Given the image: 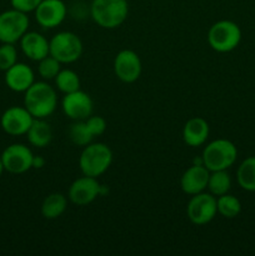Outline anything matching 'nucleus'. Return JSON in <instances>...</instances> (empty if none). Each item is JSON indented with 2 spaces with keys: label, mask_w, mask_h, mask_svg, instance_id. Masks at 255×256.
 <instances>
[{
  "label": "nucleus",
  "mask_w": 255,
  "mask_h": 256,
  "mask_svg": "<svg viewBox=\"0 0 255 256\" xmlns=\"http://www.w3.org/2000/svg\"><path fill=\"white\" fill-rule=\"evenodd\" d=\"M142 72V64L139 55L130 49H124L114 59V72L118 79L126 84L135 82Z\"/></svg>",
  "instance_id": "9b49d317"
},
{
  "label": "nucleus",
  "mask_w": 255,
  "mask_h": 256,
  "mask_svg": "<svg viewBox=\"0 0 255 256\" xmlns=\"http://www.w3.org/2000/svg\"><path fill=\"white\" fill-rule=\"evenodd\" d=\"M230 188H232V178L226 170L210 172L209 182H208V189L210 194L214 196H222L229 192Z\"/></svg>",
  "instance_id": "4be33fe9"
},
{
  "label": "nucleus",
  "mask_w": 255,
  "mask_h": 256,
  "mask_svg": "<svg viewBox=\"0 0 255 256\" xmlns=\"http://www.w3.org/2000/svg\"><path fill=\"white\" fill-rule=\"evenodd\" d=\"M60 65H62V62H58L52 55H48V56H45L44 59H42L39 62L38 72H39V75L44 80L55 79V76L62 70L60 69Z\"/></svg>",
  "instance_id": "a878e982"
},
{
  "label": "nucleus",
  "mask_w": 255,
  "mask_h": 256,
  "mask_svg": "<svg viewBox=\"0 0 255 256\" xmlns=\"http://www.w3.org/2000/svg\"><path fill=\"white\" fill-rule=\"evenodd\" d=\"M40 2L42 0H10V4L14 9L25 12V14L35 12Z\"/></svg>",
  "instance_id": "c85d7f7f"
},
{
  "label": "nucleus",
  "mask_w": 255,
  "mask_h": 256,
  "mask_svg": "<svg viewBox=\"0 0 255 256\" xmlns=\"http://www.w3.org/2000/svg\"><path fill=\"white\" fill-rule=\"evenodd\" d=\"M129 14L128 0H92L90 15L99 26L116 29Z\"/></svg>",
  "instance_id": "f03ea898"
},
{
  "label": "nucleus",
  "mask_w": 255,
  "mask_h": 256,
  "mask_svg": "<svg viewBox=\"0 0 255 256\" xmlns=\"http://www.w3.org/2000/svg\"><path fill=\"white\" fill-rule=\"evenodd\" d=\"M20 48L28 59L40 62L49 55V40L36 32H26L20 39Z\"/></svg>",
  "instance_id": "f3484780"
},
{
  "label": "nucleus",
  "mask_w": 255,
  "mask_h": 256,
  "mask_svg": "<svg viewBox=\"0 0 255 256\" xmlns=\"http://www.w3.org/2000/svg\"><path fill=\"white\" fill-rule=\"evenodd\" d=\"M68 206V200L60 192L48 195L42 204V215L48 220L58 219L64 214Z\"/></svg>",
  "instance_id": "aec40b11"
},
{
  "label": "nucleus",
  "mask_w": 255,
  "mask_h": 256,
  "mask_svg": "<svg viewBox=\"0 0 255 256\" xmlns=\"http://www.w3.org/2000/svg\"><path fill=\"white\" fill-rule=\"evenodd\" d=\"M210 126L204 118L195 116L188 120L182 128V140L188 146L199 148L206 142Z\"/></svg>",
  "instance_id": "a211bd4d"
},
{
  "label": "nucleus",
  "mask_w": 255,
  "mask_h": 256,
  "mask_svg": "<svg viewBox=\"0 0 255 256\" xmlns=\"http://www.w3.org/2000/svg\"><path fill=\"white\" fill-rule=\"evenodd\" d=\"M86 126L88 129L90 130V132L92 134V136H99V135H102L106 130V120L102 116H99V115H90L86 120Z\"/></svg>",
  "instance_id": "cd10ccee"
},
{
  "label": "nucleus",
  "mask_w": 255,
  "mask_h": 256,
  "mask_svg": "<svg viewBox=\"0 0 255 256\" xmlns=\"http://www.w3.org/2000/svg\"><path fill=\"white\" fill-rule=\"evenodd\" d=\"M112 162V152L104 142H90L84 146L79 158V166L82 175L99 178L106 172Z\"/></svg>",
  "instance_id": "7ed1b4c3"
},
{
  "label": "nucleus",
  "mask_w": 255,
  "mask_h": 256,
  "mask_svg": "<svg viewBox=\"0 0 255 256\" xmlns=\"http://www.w3.org/2000/svg\"><path fill=\"white\" fill-rule=\"evenodd\" d=\"M45 162L46 160L42 156H34L32 158V169H42V166H45Z\"/></svg>",
  "instance_id": "c756f323"
},
{
  "label": "nucleus",
  "mask_w": 255,
  "mask_h": 256,
  "mask_svg": "<svg viewBox=\"0 0 255 256\" xmlns=\"http://www.w3.org/2000/svg\"><path fill=\"white\" fill-rule=\"evenodd\" d=\"M49 55L62 64H72L80 59L82 54V42L72 32H60L49 42Z\"/></svg>",
  "instance_id": "423d86ee"
},
{
  "label": "nucleus",
  "mask_w": 255,
  "mask_h": 256,
  "mask_svg": "<svg viewBox=\"0 0 255 256\" xmlns=\"http://www.w3.org/2000/svg\"><path fill=\"white\" fill-rule=\"evenodd\" d=\"M186 214L194 225H206L218 214L216 196L208 192H199L192 195L186 206Z\"/></svg>",
  "instance_id": "6e6552de"
},
{
  "label": "nucleus",
  "mask_w": 255,
  "mask_h": 256,
  "mask_svg": "<svg viewBox=\"0 0 255 256\" xmlns=\"http://www.w3.org/2000/svg\"><path fill=\"white\" fill-rule=\"evenodd\" d=\"M242 29L232 20H220L212 24L208 32V42L218 52H230L242 42Z\"/></svg>",
  "instance_id": "39448f33"
},
{
  "label": "nucleus",
  "mask_w": 255,
  "mask_h": 256,
  "mask_svg": "<svg viewBox=\"0 0 255 256\" xmlns=\"http://www.w3.org/2000/svg\"><path fill=\"white\" fill-rule=\"evenodd\" d=\"M62 109L65 116L78 122V120H86L92 115L94 102L90 95L82 90L65 94L62 100Z\"/></svg>",
  "instance_id": "1a4fd4ad"
},
{
  "label": "nucleus",
  "mask_w": 255,
  "mask_h": 256,
  "mask_svg": "<svg viewBox=\"0 0 255 256\" xmlns=\"http://www.w3.org/2000/svg\"><path fill=\"white\" fill-rule=\"evenodd\" d=\"M210 172L204 165L192 164L184 172L180 179L182 190L188 195H195L202 192L208 188Z\"/></svg>",
  "instance_id": "2eb2a0df"
},
{
  "label": "nucleus",
  "mask_w": 255,
  "mask_h": 256,
  "mask_svg": "<svg viewBox=\"0 0 255 256\" xmlns=\"http://www.w3.org/2000/svg\"><path fill=\"white\" fill-rule=\"evenodd\" d=\"M55 85L58 90L64 94H69L80 89V78L74 70L62 69L55 76Z\"/></svg>",
  "instance_id": "b1692460"
},
{
  "label": "nucleus",
  "mask_w": 255,
  "mask_h": 256,
  "mask_svg": "<svg viewBox=\"0 0 255 256\" xmlns=\"http://www.w3.org/2000/svg\"><path fill=\"white\" fill-rule=\"evenodd\" d=\"M24 106L34 119H45L56 109V92L46 82H35L24 92Z\"/></svg>",
  "instance_id": "f257e3e1"
},
{
  "label": "nucleus",
  "mask_w": 255,
  "mask_h": 256,
  "mask_svg": "<svg viewBox=\"0 0 255 256\" xmlns=\"http://www.w3.org/2000/svg\"><path fill=\"white\" fill-rule=\"evenodd\" d=\"M218 212L225 219H234L242 212V202L234 195L224 194L216 199Z\"/></svg>",
  "instance_id": "5701e85b"
},
{
  "label": "nucleus",
  "mask_w": 255,
  "mask_h": 256,
  "mask_svg": "<svg viewBox=\"0 0 255 256\" xmlns=\"http://www.w3.org/2000/svg\"><path fill=\"white\" fill-rule=\"evenodd\" d=\"M100 189L102 185L99 184L96 178L84 175L72 182L68 192V196L72 204L78 206H85L100 196Z\"/></svg>",
  "instance_id": "ddd939ff"
},
{
  "label": "nucleus",
  "mask_w": 255,
  "mask_h": 256,
  "mask_svg": "<svg viewBox=\"0 0 255 256\" xmlns=\"http://www.w3.org/2000/svg\"><path fill=\"white\" fill-rule=\"evenodd\" d=\"M32 150L24 144H12L2 152V160L4 169L10 174H24L32 169Z\"/></svg>",
  "instance_id": "9d476101"
},
{
  "label": "nucleus",
  "mask_w": 255,
  "mask_h": 256,
  "mask_svg": "<svg viewBox=\"0 0 255 256\" xmlns=\"http://www.w3.org/2000/svg\"><path fill=\"white\" fill-rule=\"evenodd\" d=\"M18 62V52L14 44L2 42L0 46V70L6 72L8 69Z\"/></svg>",
  "instance_id": "bb28decb"
},
{
  "label": "nucleus",
  "mask_w": 255,
  "mask_h": 256,
  "mask_svg": "<svg viewBox=\"0 0 255 256\" xmlns=\"http://www.w3.org/2000/svg\"><path fill=\"white\" fill-rule=\"evenodd\" d=\"M5 172L4 169V164H2V156H0V176L2 175V172Z\"/></svg>",
  "instance_id": "7c9ffc66"
},
{
  "label": "nucleus",
  "mask_w": 255,
  "mask_h": 256,
  "mask_svg": "<svg viewBox=\"0 0 255 256\" xmlns=\"http://www.w3.org/2000/svg\"><path fill=\"white\" fill-rule=\"evenodd\" d=\"M29 28V18L25 12L10 9L0 14V42L15 44L20 42Z\"/></svg>",
  "instance_id": "0eeeda50"
},
{
  "label": "nucleus",
  "mask_w": 255,
  "mask_h": 256,
  "mask_svg": "<svg viewBox=\"0 0 255 256\" xmlns=\"http://www.w3.org/2000/svg\"><path fill=\"white\" fill-rule=\"evenodd\" d=\"M34 82V72L24 62H16L5 72V84L15 92H25Z\"/></svg>",
  "instance_id": "dca6fc26"
},
{
  "label": "nucleus",
  "mask_w": 255,
  "mask_h": 256,
  "mask_svg": "<svg viewBox=\"0 0 255 256\" xmlns=\"http://www.w3.org/2000/svg\"><path fill=\"white\" fill-rule=\"evenodd\" d=\"M34 122V116L25 106H12L5 110L0 119V125L6 134L12 136L26 135Z\"/></svg>",
  "instance_id": "f8f14e48"
},
{
  "label": "nucleus",
  "mask_w": 255,
  "mask_h": 256,
  "mask_svg": "<svg viewBox=\"0 0 255 256\" xmlns=\"http://www.w3.org/2000/svg\"><path fill=\"white\" fill-rule=\"evenodd\" d=\"M69 139L76 146H86L92 142L94 136L88 129L85 120L74 122L69 128Z\"/></svg>",
  "instance_id": "393cba45"
},
{
  "label": "nucleus",
  "mask_w": 255,
  "mask_h": 256,
  "mask_svg": "<svg viewBox=\"0 0 255 256\" xmlns=\"http://www.w3.org/2000/svg\"><path fill=\"white\" fill-rule=\"evenodd\" d=\"M34 12L40 26L44 29H54L66 18V5L62 0H42Z\"/></svg>",
  "instance_id": "4468645a"
},
{
  "label": "nucleus",
  "mask_w": 255,
  "mask_h": 256,
  "mask_svg": "<svg viewBox=\"0 0 255 256\" xmlns=\"http://www.w3.org/2000/svg\"><path fill=\"white\" fill-rule=\"evenodd\" d=\"M236 180L242 189L255 192V156L242 160L236 170Z\"/></svg>",
  "instance_id": "412c9836"
},
{
  "label": "nucleus",
  "mask_w": 255,
  "mask_h": 256,
  "mask_svg": "<svg viewBox=\"0 0 255 256\" xmlns=\"http://www.w3.org/2000/svg\"><path fill=\"white\" fill-rule=\"evenodd\" d=\"M28 142L35 148H46L52 140V129L45 119H34L26 132Z\"/></svg>",
  "instance_id": "6ab92c4d"
},
{
  "label": "nucleus",
  "mask_w": 255,
  "mask_h": 256,
  "mask_svg": "<svg viewBox=\"0 0 255 256\" xmlns=\"http://www.w3.org/2000/svg\"><path fill=\"white\" fill-rule=\"evenodd\" d=\"M202 158L204 166L209 172L228 170L236 162L238 149L230 140L216 139L204 148Z\"/></svg>",
  "instance_id": "20e7f679"
}]
</instances>
